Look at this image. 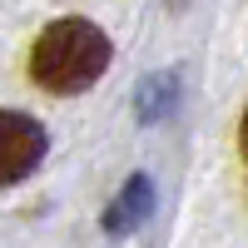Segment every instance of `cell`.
<instances>
[{"label":"cell","instance_id":"obj_2","mask_svg":"<svg viewBox=\"0 0 248 248\" xmlns=\"http://www.w3.org/2000/svg\"><path fill=\"white\" fill-rule=\"evenodd\" d=\"M40 159H45V129L30 114L0 109V184L25 179Z\"/></svg>","mask_w":248,"mask_h":248},{"label":"cell","instance_id":"obj_1","mask_svg":"<svg viewBox=\"0 0 248 248\" xmlns=\"http://www.w3.org/2000/svg\"><path fill=\"white\" fill-rule=\"evenodd\" d=\"M109 70V35L90 20H55L30 50V75L55 94H79Z\"/></svg>","mask_w":248,"mask_h":248}]
</instances>
